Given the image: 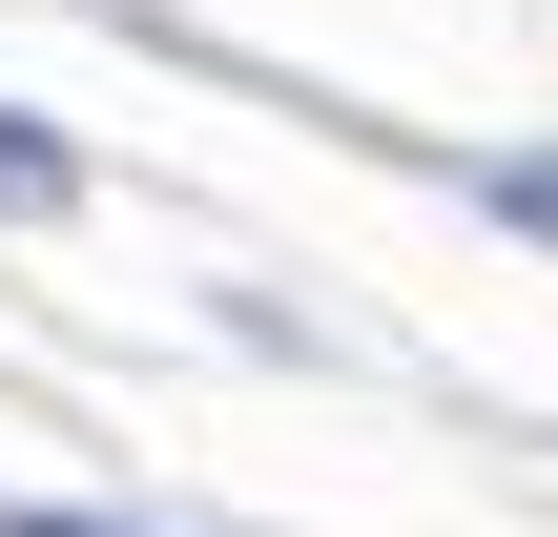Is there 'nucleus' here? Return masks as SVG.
Returning <instances> with one entry per match:
<instances>
[{
  "label": "nucleus",
  "mask_w": 558,
  "mask_h": 537,
  "mask_svg": "<svg viewBox=\"0 0 558 537\" xmlns=\"http://www.w3.org/2000/svg\"><path fill=\"white\" fill-rule=\"evenodd\" d=\"M497 228H558V166H497Z\"/></svg>",
  "instance_id": "2"
},
{
  "label": "nucleus",
  "mask_w": 558,
  "mask_h": 537,
  "mask_svg": "<svg viewBox=\"0 0 558 537\" xmlns=\"http://www.w3.org/2000/svg\"><path fill=\"white\" fill-rule=\"evenodd\" d=\"M21 537H104V517H21Z\"/></svg>",
  "instance_id": "3"
},
{
  "label": "nucleus",
  "mask_w": 558,
  "mask_h": 537,
  "mask_svg": "<svg viewBox=\"0 0 558 537\" xmlns=\"http://www.w3.org/2000/svg\"><path fill=\"white\" fill-rule=\"evenodd\" d=\"M62 186H83V166H62V145H41V124L0 103V207H62Z\"/></svg>",
  "instance_id": "1"
}]
</instances>
